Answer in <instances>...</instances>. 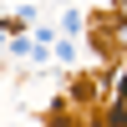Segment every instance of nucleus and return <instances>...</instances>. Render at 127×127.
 Returning <instances> with one entry per match:
<instances>
[{"label":"nucleus","instance_id":"obj_1","mask_svg":"<svg viewBox=\"0 0 127 127\" xmlns=\"http://www.w3.org/2000/svg\"><path fill=\"white\" fill-rule=\"evenodd\" d=\"M122 15H127V0H122Z\"/></svg>","mask_w":127,"mask_h":127}]
</instances>
